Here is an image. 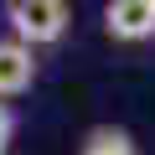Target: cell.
<instances>
[{"label":"cell","instance_id":"6da1fadb","mask_svg":"<svg viewBox=\"0 0 155 155\" xmlns=\"http://www.w3.org/2000/svg\"><path fill=\"white\" fill-rule=\"evenodd\" d=\"M5 26L21 47L41 52V47H57L72 26V11L62 0H5Z\"/></svg>","mask_w":155,"mask_h":155},{"label":"cell","instance_id":"7a4b0ae2","mask_svg":"<svg viewBox=\"0 0 155 155\" xmlns=\"http://www.w3.org/2000/svg\"><path fill=\"white\" fill-rule=\"evenodd\" d=\"M104 31L114 41H150L155 36V0H114V5H104Z\"/></svg>","mask_w":155,"mask_h":155},{"label":"cell","instance_id":"3957f363","mask_svg":"<svg viewBox=\"0 0 155 155\" xmlns=\"http://www.w3.org/2000/svg\"><path fill=\"white\" fill-rule=\"evenodd\" d=\"M31 83H36V52L5 36L0 41V98H21Z\"/></svg>","mask_w":155,"mask_h":155},{"label":"cell","instance_id":"277c9868","mask_svg":"<svg viewBox=\"0 0 155 155\" xmlns=\"http://www.w3.org/2000/svg\"><path fill=\"white\" fill-rule=\"evenodd\" d=\"M78 155H140L134 134L119 129V124H93L83 134V145H78Z\"/></svg>","mask_w":155,"mask_h":155},{"label":"cell","instance_id":"5b68a950","mask_svg":"<svg viewBox=\"0 0 155 155\" xmlns=\"http://www.w3.org/2000/svg\"><path fill=\"white\" fill-rule=\"evenodd\" d=\"M11 140H16V114H11V104H0V155H5Z\"/></svg>","mask_w":155,"mask_h":155}]
</instances>
